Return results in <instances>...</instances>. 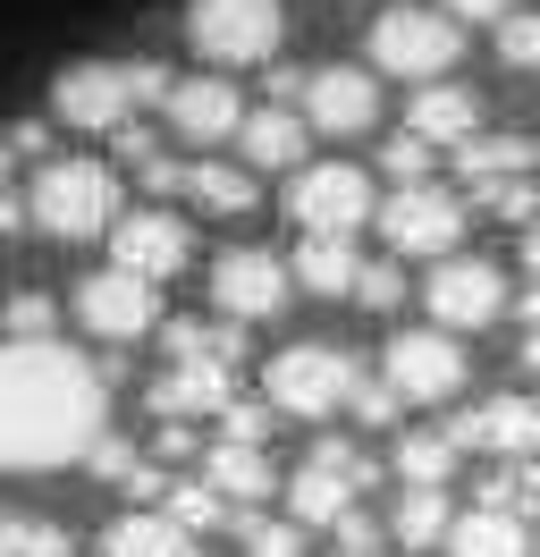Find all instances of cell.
Segmentation results:
<instances>
[{
  "instance_id": "1",
  "label": "cell",
  "mask_w": 540,
  "mask_h": 557,
  "mask_svg": "<svg viewBox=\"0 0 540 557\" xmlns=\"http://www.w3.org/2000/svg\"><path fill=\"white\" fill-rule=\"evenodd\" d=\"M101 431H110V372L94 355H76L60 330L0 347V465L9 473L85 465Z\"/></svg>"
},
{
  "instance_id": "2",
  "label": "cell",
  "mask_w": 540,
  "mask_h": 557,
  "mask_svg": "<svg viewBox=\"0 0 540 557\" xmlns=\"http://www.w3.org/2000/svg\"><path fill=\"white\" fill-rule=\"evenodd\" d=\"M177 76L161 60H76V69L51 76V119L60 127H85V136H119L144 102H169Z\"/></svg>"
},
{
  "instance_id": "3",
  "label": "cell",
  "mask_w": 540,
  "mask_h": 557,
  "mask_svg": "<svg viewBox=\"0 0 540 557\" xmlns=\"http://www.w3.org/2000/svg\"><path fill=\"white\" fill-rule=\"evenodd\" d=\"M34 228L60 245H85V237H110L119 228V177L101 170V161H42L34 170Z\"/></svg>"
},
{
  "instance_id": "4",
  "label": "cell",
  "mask_w": 540,
  "mask_h": 557,
  "mask_svg": "<svg viewBox=\"0 0 540 557\" xmlns=\"http://www.w3.org/2000/svg\"><path fill=\"white\" fill-rule=\"evenodd\" d=\"M262 388L279 414L296 422H330L338 406H355V388H364V363L346 347H321V338H304V347H279L262 363Z\"/></svg>"
},
{
  "instance_id": "5",
  "label": "cell",
  "mask_w": 540,
  "mask_h": 557,
  "mask_svg": "<svg viewBox=\"0 0 540 557\" xmlns=\"http://www.w3.org/2000/svg\"><path fill=\"white\" fill-rule=\"evenodd\" d=\"M465 51V17L456 9H380L371 17V69L380 76H405V85H431V76L456 69Z\"/></svg>"
},
{
  "instance_id": "6",
  "label": "cell",
  "mask_w": 540,
  "mask_h": 557,
  "mask_svg": "<svg viewBox=\"0 0 540 557\" xmlns=\"http://www.w3.org/2000/svg\"><path fill=\"white\" fill-rule=\"evenodd\" d=\"M279 35H287L279 0H186V42L211 69H254L279 51Z\"/></svg>"
},
{
  "instance_id": "7",
  "label": "cell",
  "mask_w": 540,
  "mask_h": 557,
  "mask_svg": "<svg viewBox=\"0 0 540 557\" xmlns=\"http://www.w3.org/2000/svg\"><path fill=\"white\" fill-rule=\"evenodd\" d=\"M287 220H296V228L355 237L364 220H380V203H371V177L355 170V161H304L296 186H287Z\"/></svg>"
},
{
  "instance_id": "8",
  "label": "cell",
  "mask_w": 540,
  "mask_h": 557,
  "mask_svg": "<svg viewBox=\"0 0 540 557\" xmlns=\"http://www.w3.org/2000/svg\"><path fill=\"white\" fill-rule=\"evenodd\" d=\"M380 237H389V253L447 262L456 237H465V203H456L447 186H431V177H414V186H397V195L380 203Z\"/></svg>"
},
{
  "instance_id": "9",
  "label": "cell",
  "mask_w": 540,
  "mask_h": 557,
  "mask_svg": "<svg viewBox=\"0 0 540 557\" xmlns=\"http://www.w3.org/2000/svg\"><path fill=\"white\" fill-rule=\"evenodd\" d=\"M161 278H144V271H94L85 287H76V321L94 330V338H110V347H135V338H152L161 330V296H152Z\"/></svg>"
},
{
  "instance_id": "10",
  "label": "cell",
  "mask_w": 540,
  "mask_h": 557,
  "mask_svg": "<svg viewBox=\"0 0 540 557\" xmlns=\"http://www.w3.org/2000/svg\"><path fill=\"white\" fill-rule=\"evenodd\" d=\"M287 287H296V262H279L262 245H229L211 262V305L229 321H279L287 313Z\"/></svg>"
},
{
  "instance_id": "11",
  "label": "cell",
  "mask_w": 540,
  "mask_h": 557,
  "mask_svg": "<svg viewBox=\"0 0 540 557\" xmlns=\"http://www.w3.org/2000/svg\"><path fill=\"white\" fill-rule=\"evenodd\" d=\"M380 372L405 388V406H447V397L465 388V347H456L447 321H439V330H397L389 355H380Z\"/></svg>"
},
{
  "instance_id": "12",
  "label": "cell",
  "mask_w": 540,
  "mask_h": 557,
  "mask_svg": "<svg viewBox=\"0 0 540 557\" xmlns=\"http://www.w3.org/2000/svg\"><path fill=\"white\" fill-rule=\"evenodd\" d=\"M110 262H119V271H144V278H177L195 262V228H186L177 211H119Z\"/></svg>"
},
{
  "instance_id": "13",
  "label": "cell",
  "mask_w": 540,
  "mask_h": 557,
  "mask_svg": "<svg viewBox=\"0 0 540 557\" xmlns=\"http://www.w3.org/2000/svg\"><path fill=\"white\" fill-rule=\"evenodd\" d=\"M422 305H431V321H447V330H490V321L506 313V278L490 271V262L447 253L431 271V287H422Z\"/></svg>"
},
{
  "instance_id": "14",
  "label": "cell",
  "mask_w": 540,
  "mask_h": 557,
  "mask_svg": "<svg viewBox=\"0 0 540 557\" xmlns=\"http://www.w3.org/2000/svg\"><path fill=\"white\" fill-rule=\"evenodd\" d=\"M161 110H169V136L177 144H229L245 127V102H236L229 76H177Z\"/></svg>"
},
{
  "instance_id": "15",
  "label": "cell",
  "mask_w": 540,
  "mask_h": 557,
  "mask_svg": "<svg viewBox=\"0 0 540 557\" xmlns=\"http://www.w3.org/2000/svg\"><path fill=\"white\" fill-rule=\"evenodd\" d=\"M304 119H312L321 136H371V119H380V85H371V69H312V85H304Z\"/></svg>"
},
{
  "instance_id": "16",
  "label": "cell",
  "mask_w": 540,
  "mask_h": 557,
  "mask_svg": "<svg viewBox=\"0 0 540 557\" xmlns=\"http://www.w3.org/2000/svg\"><path fill=\"white\" fill-rule=\"evenodd\" d=\"M236 406V363H220V355H186V363H169L161 381H152V414H229Z\"/></svg>"
},
{
  "instance_id": "17",
  "label": "cell",
  "mask_w": 540,
  "mask_h": 557,
  "mask_svg": "<svg viewBox=\"0 0 540 557\" xmlns=\"http://www.w3.org/2000/svg\"><path fill=\"white\" fill-rule=\"evenodd\" d=\"M456 431V448H490V456H532L540 448V406L532 397H490V406H472V414L447 422Z\"/></svg>"
},
{
  "instance_id": "18",
  "label": "cell",
  "mask_w": 540,
  "mask_h": 557,
  "mask_svg": "<svg viewBox=\"0 0 540 557\" xmlns=\"http://www.w3.org/2000/svg\"><path fill=\"white\" fill-rule=\"evenodd\" d=\"M321 136L304 102H270V110H245V127H236V152L254 161V170H304V144Z\"/></svg>"
},
{
  "instance_id": "19",
  "label": "cell",
  "mask_w": 540,
  "mask_h": 557,
  "mask_svg": "<svg viewBox=\"0 0 540 557\" xmlns=\"http://www.w3.org/2000/svg\"><path fill=\"white\" fill-rule=\"evenodd\" d=\"M405 127H414V136H431V144H472V136H481V94L431 76V85L405 102Z\"/></svg>"
},
{
  "instance_id": "20",
  "label": "cell",
  "mask_w": 540,
  "mask_h": 557,
  "mask_svg": "<svg viewBox=\"0 0 540 557\" xmlns=\"http://www.w3.org/2000/svg\"><path fill=\"white\" fill-rule=\"evenodd\" d=\"M364 498V482H355V465H330V456H312L296 482H287V507H296V523H338L346 507Z\"/></svg>"
},
{
  "instance_id": "21",
  "label": "cell",
  "mask_w": 540,
  "mask_h": 557,
  "mask_svg": "<svg viewBox=\"0 0 540 557\" xmlns=\"http://www.w3.org/2000/svg\"><path fill=\"white\" fill-rule=\"evenodd\" d=\"M447 557H532V532H524V516L515 507H472V516H456V532H447Z\"/></svg>"
},
{
  "instance_id": "22",
  "label": "cell",
  "mask_w": 540,
  "mask_h": 557,
  "mask_svg": "<svg viewBox=\"0 0 540 557\" xmlns=\"http://www.w3.org/2000/svg\"><path fill=\"white\" fill-rule=\"evenodd\" d=\"M355 278H364L355 245L330 237V228H304V245H296V287H312V296H355Z\"/></svg>"
},
{
  "instance_id": "23",
  "label": "cell",
  "mask_w": 540,
  "mask_h": 557,
  "mask_svg": "<svg viewBox=\"0 0 540 557\" xmlns=\"http://www.w3.org/2000/svg\"><path fill=\"white\" fill-rule=\"evenodd\" d=\"M202 473L229 490L236 507H254V498H270V490H279V465L262 456V440H220V448L202 456Z\"/></svg>"
},
{
  "instance_id": "24",
  "label": "cell",
  "mask_w": 540,
  "mask_h": 557,
  "mask_svg": "<svg viewBox=\"0 0 540 557\" xmlns=\"http://www.w3.org/2000/svg\"><path fill=\"white\" fill-rule=\"evenodd\" d=\"M101 557H195V532L169 516H119L110 532H101Z\"/></svg>"
},
{
  "instance_id": "25",
  "label": "cell",
  "mask_w": 540,
  "mask_h": 557,
  "mask_svg": "<svg viewBox=\"0 0 540 557\" xmlns=\"http://www.w3.org/2000/svg\"><path fill=\"white\" fill-rule=\"evenodd\" d=\"M186 203L220 220L254 211V161H186Z\"/></svg>"
},
{
  "instance_id": "26",
  "label": "cell",
  "mask_w": 540,
  "mask_h": 557,
  "mask_svg": "<svg viewBox=\"0 0 540 557\" xmlns=\"http://www.w3.org/2000/svg\"><path fill=\"white\" fill-rule=\"evenodd\" d=\"M456 170H465V186H490V177H532L540 152L524 136H472L456 144Z\"/></svg>"
},
{
  "instance_id": "27",
  "label": "cell",
  "mask_w": 540,
  "mask_h": 557,
  "mask_svg": "<svg viewBox=\"0 0 540 557\" xmlns=\"http://www.w3.org/2000/svg\"><path fill=\"white\" fill-rule=\"evenodd\" d=\"M389 532H397L405 549H431V541H447V532H456V516H447V490H431V482H405L397 516H389Z\"/></svg>"
},
{
  "instance_id": "28",
  "label": "cell",
  "mask_w": 540,
  "mask_h": 557,
  "mask_svg": "<svg viewBox=\"0 0 540 557\" xmlns=\"http://www.w3.org/2000/svg\"><path fill=\"white\" fill-rule=\"evenodd\" d=\"M456 431H405L397 440V482H431V490H447V473H456Z\"/></svg>"
},
{
  "instance_id": "29",
  "label": "cell",
  "mask_w": 540,
  "mask_h": 557,
  "mask_svg": "<svg viewBox=\"0 0 540 557\" xmlns=\"http://www.w3.org/2000/svg\"><path fill=\"white\" fill-rule=\"evenodd\" d=\"M169 516L186 523V532H220V523H236V498L211 473H195V482H169V498H161Z\"/></svg>"
},
{
  "instance_id": "30",
  "label": "cell",
  "mask_w": 540,
  "mask_h": 557,
  "mask_svg": "<svg viewBox=\"0 0 540 557\" xmlns=\"http://www.w3.org/2000/svg\"><path fill=\"white\" fill-rule=\"evenodd\" d=\"M481 498H490V507H515V516H540V448L532 456H506V473H490Z\"/></svg>"
},
{
  "instance_id": "31",
  "label": "cell",
  "mask_w": 540,
  "mask_h": 557,
  "mask_svg": "<svg viewBox=\"0 0 540 557\" xmlns=\"http://www.w3.org/2000/svg\"><path fill=\"white\" fill-rule=\"evenodd\" d=\"M229 532L245 541V557H304V523H270V516H254V507H236Z\"/></svg>"
},
{
  "instance_id": "32",
  "label": "cell",
  "mask_w": 540,
  "mask_h": 557,
  "mask_svg": "<svg viewBox=\"0 0 540 557\" xmlns=\"http://www.w3.org/2000/svg\"><path fill=\"white\" fill-rule=\"evenodd\" d=\"M0 557H76L60 523H34V516H9L0 523Z\"/></svg>"
},
{
  "instance_id": "33",
  "label": "cell",
  "mask_w": 540,
  "mask_h": 557,
  "mask_svg": "<svg viewBox=\"0 0 540 557\" xmlns=\"http://www.w3.org/2000/svg\"><path fill=\"white\" fill-rule=\"evenodd\" d=\"M499 60H506V69H524V76L540 69V9H506V17H499Z\"/></svg>"
},
{
  "instance_id": "34",
  "label": "cell",
  "mask_w": 540,
  "mask_h": 557,
  "mask_svg": "<svg viewBox=\"0 0 540 557\" xmlns=\"http://www.w3.org/2000/svg\"><path fill=\"white\" fill-rule=\"evenodd\" d=\"M431 161H439V144H431V136H414V127L380 144V170L397 177V186H414V177H431Z\"/></svg>"
},
{
  "instance_id": "35",
  "label": "cell",
  "mask_w": 540,
  "mask_h": 557,
  "mask_svg": "<svg viewBox=\"0 0 540 557\" xmlns=\"http://www.w3.org/2000/svg\"><path fill=\"white\" fill-rule=\"evenodd\" d=\"M51 330H60L51 287H17V296H9V338H51Z\"/></svg>"
},
{
  "instance_id": "36",
  "label": "cell",
  "mask_w": 540,
  "mask_h": 557,
  "mask_svg": "<svg viewBox=\"0 0 540 557\" xmlns=\"http://www.w3.org/2000/svg\"><path fill=\"white\" fill-rule=\"evenodd\" d=\"M405 262V253H397ZM397 262H364V278H355V305H364V313H397L405 305V271Z\"/></svg>"
},
{
  "instance_id": "37",
  "label": "cell",
  "mask_w": 540,
  "mask_h": 557,
  "mask_svg": "<svg viewBox=\"0 0 540 557\" xmlns=\"http://www.w3.org/2000/svg\"><path fill=\"white\" fill-rule=\"evenodd\" d=\"M472 203L499 211V220H532L540 195H532V177H490V186H472Z\"/></svg>"
},
{
  "instance_id": "38",
  "label": "cell",
  "mask_w": 540,
  "mask_h": 557,
  "mask_svg": "<svg viewBox=\"0 0 540 557\" xmlns=\"http://www.w3.org/2000/svg\"><path fill=\"white\" fill-rule=\"evenodd\" d=\"M397 406H405V388L389 381V372H380V381H364V388H355V422H371V431H380V422H397Z\"/></svg>"
},
{
  "instance_id": "39",
  "label": "cell",
  "mask_w": 540,
  "mask_h": 557,
  "mask_svg": "<svg viewBox=\"0 0 540 557\" xmlns=\"http://www.w3.org/2000/svg\"><path fill=\"white\" fill-rule=\"evenodd\" d=\"M85 465H94L101 482H119V490H127V473H135V465H144V456H135L127 440H119V431H101V440H94V456H85Z\"/></svg>"
},
{
  "instance_id": "40",
  "label": "cell",
  "mask_w": 540,
  "mask_h": 557,
  "mask_svg": "<svg viewBox=\"0 0 540 557\" xmlns=\"http://www.w3.org/2000/svg\"><path fill=\"white\" fill-rule=\"evenodd\" d=\"M270 414H279V406H254V397H236L229 414H220V431H229V440H270Z\"/></svg>"
},
{
  "instance_id": "41",
  "label": "cell",
  "mask_w": 540,
  "mask_h": 557,
  "mask_svg": "<svg viewBox=\"0 0 540 557\" xmlns=\"http://www.w3.org/2000/svg\"><path fill=\"white\" fill-rule=\"evenodd\" d=\"M330 532H338V549H346V557H364V549H380V523H371L364 507H346V516H338Z\"/></svg>"
},
{
  "instance_id": "42",
  "label": "cell",
  "mask_w": 540,
  "mask_h": 557,
  "mask_svg": "<svg viewBox=\"0 0 540 557\" xmlns=\"http://www.w3.org/2000/svg\"><path fill=\"white\" fill-rule=\"evenodd\" d=\"M439 9H456L465 26H499V17L515 9V0H439Z\"/></svg>"
},
{
  "instance_id": "43",
  "label": "cell",
  "mask_w": 540,
  "mask_h": 557,
  "mask_svg": "<svg viewBox=\"0 0 540 557\" xmlns=\"http://www.w3.org/2000/svg\"><path fill=\"white\" fill-rule=\"evenodd\" d=\"M42 144H51V127H42V119H26V127L9 136V161H42Z\"/></svg>"
},
{
  "instance_id": "44",
  "label": "cell",
  "mask_w": 540,
  "mask_h": 557,
  "mask_svg": "<svg viewBox=\"0 0 540 557\" xmlns=\"http://www.w3.org/2000/svg\"><path fill=\"white\" fill-rule=\"evenodd\" d=\"M515 363H524V372L540 381V330H524V355H515Z\"/></svg>"
},
{
  "instance_id": "45",
  "label": "cell",
  "mask_w": 540,
  "mask_h": 557,
  "mask_svg": "<svg viewBox=\"0 0 540 557\" xmlns=\"http://www.w3.org/2000/svg\"><path fill=\"white\" fill-rule=\"evenodd\" d=\"M524 271L540 278V220H532V228H524Z\"/></svg>"
},
{
  "instance_id": "46",
  "label": "cell",
  "mask_w": 540,
  "mask_h": 557,
  "mask_svg": "<svg viewBox=\"0 0 540 557\" xmlns=\"http://www.w3.org/2000/svg\"><path fill=\"white\" fill-rule=\"evenodd\" d=\"M515 313H524V330H540V278H532V296H524Z\"/></svg>"
},
{
  "instance_id": "47",
  "label": "cell",
  "mask_w": 540,
  "mask_h": 557,
  "mask_svg": "<svg viewBox=\"0 0 540 557\" xmlns=\"http://www.w3.org/2000/svg\"><path fill=\"white\" fill-rule=\"evenodd\" d=\"M364 557H380V549H364Z\"/></svg>"
}]
</instances>
